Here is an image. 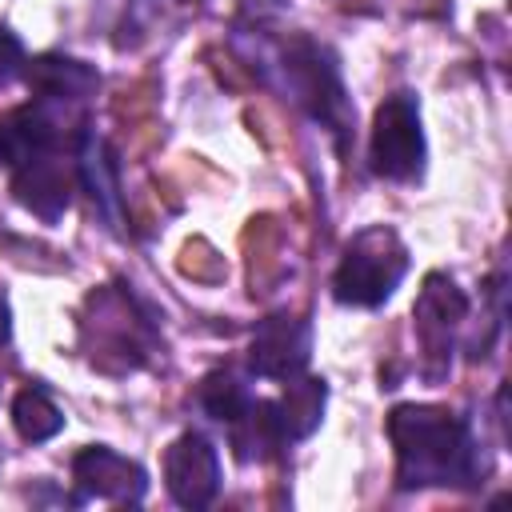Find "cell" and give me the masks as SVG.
Returning a JSON list of instances; mask_svg holds the SVG:
<instances>
[{"label": "cell", "mask_w": 512, "mask_h": 512, "mask_svg": "<svg viewBox=\"0 0 512 512\" xmlns=\"http://www.w3.org/2000/svg\"><path fill=\"white\" fill-rule=\"evenodd\" d=\"M24 80L44 100H80L100 84V76L84 60H68V56H36V60H28Z\"/></svg>", "instance_id": "10"}, {"label": "cell", "mask_w": 512, "mask_h": 512, "mask_svg": "<svg viewBox=\"0 0 512 512\" xmlns=\"http://www.w3.org/2000/svg\"><path fill=\"white\" fill-rule=\"evenodd\" d=\"M12 424H16V432H20L28 444H40V440H52V436L64 428V416H60V408L48 400V392H40V388H20L16 400H12Z\"/></svg>", "instance_id": "14"}, {"label": "cell", "mask_w": 512, "mask_h": 512, "mask_svg": "<svg viewBox=\"0 0 512 512\" xmlns=\"http://www.w3.org/2000/svg\"><path fill=\"white\" fill-rule=\"evenodd\" d=\"M80 176H84V184L92 188V200H100L104 216H108V220H116V184H112V160H108L104 144H100L92 132H84V140H80Z\"/></svg>", "instance_id": "15"}, {"label": "cell", "mask_w": 512, "mask_h": 512, "mask_svg": "<svg viewBox=\"0 0 512 512\" xmlns=\"http://www.w3.org/2000/svg\"><path fill=\"white\" fill-rule=\"evenodd\" d=\"M20 64H24V48H20V40H16L12 32H0V84L12 80V76L20 72Z\"/></svg>", "instance_id": "17"}, {"label": "cell", "mask_w": 512, "mask_h": 512, "mask_svg": "<svg viewBox=\"0 0 512 512\" xmlns=\"http://www.w3.org/2000/svg\"><path fill=\"white\" fill-rule=\"evenodd\" d=\"M164 484L180 508H208L220 492V456L200 432H184L164 452Z\"/></svg>", "instance_id": "5"}, {"label": "cell", "mask_w": 512, "mask_h": 512, "mask_svg": "<svg viewBox=\"0 0 512 512\" xmlns=\"http://www.w3.org/2000/svg\"><path fill=\"white\" fill-rule=\"evenodd\" d=\"M228 428H232V448H236L240 460H264L280 444H288L272 400H248V408Z\"/></svg>", "instance_id": "12"}, {"label": "cell", "mask_w": 512, "mask_h": 512, "mask_svg": "<svg viewBox=\"0 0 512 512\" xmlns=\"http://www.w3.org/2000/svg\"><path fill=\"white\" fill-rule=\"evenodd\" d=\"M72 184H76L72 168H64V160H56L52 152H44V156L20 164L16 176H12L16 200H20L28 212H36L40 220H60V216L68 212V204H72Z\"/></svg>", "instance_id": "8"}, {"label": "cell", "mask_w": 512, "mask_h": 512, "mask_svg": "<svg viewBox=\"0 0 512 512\" xmlns=\"http://www.w3.org/2000/svg\"><path fill=\"white\" fill-rule=\"evenodd\" d=\"M72 480L84 496H100V500H112V504H140L144 492H148V472L136 460H128V456H120L104 444H92V448L76 452Z\"/></svg>", "instance_id": "7"}, {"label": "cell", "mask_w": 512, "mask_h": 512, "mask_svg": "<svg viewBox=\"0 0 512 512\" xmlns=\"http://www.w3.org/2000/svg\"><path fill=\"white\" fill-rule=\"evenodd\" d=\"M284 76H288V88L296 92V100H304L312 108L316 120H324L332 132H348V100H344V84H340V72L332 64V56L320 48V44H292L288 56H284Z\"/></svg>", "instance_id": "4"}, {"label": "cell", "mask_w": 512, "mask_h": 512, "mask_svg": "<svg viewBox=\"0 0 512 512\" xmlns=\"http://www.w3.org/2000/svg\"><path fill=\"white\" fill-rule=\"evenodd\" d=\"M464 316H468V300H464V292H460L448 276L432 272V276L424 280V292H420V304H416V324H420L424 344L432 348V336H436V332L448 336V328L460 324Z\"/></svg>", "instance_id": "13"}, {"label": "cell", "mask_w": 512, "mask_h": 512, "mask_svg": "<svg viewBox=\"0 0 512 512\" xmlns=\"http://www.w3.org/2000/svg\"><path fill=\"white\" fill-rule=\"evenodd\" d=\"M184 4H188V0H184Z\"/></svg>", "instance_id": "19"}, {"label": "cell", "mask_w": 512, "mask_h": 512, "mask_svg": "<svg viewBox=\"0 0 512 512\" xmlns=\"http://www.w3.org/2000/svg\"><path fill=\"white\" fill-rule=\"evenodd\" d=\"M60 128L56 120L44 112V104H24V108H12L8 116H0V160L20 168L44 152H52Z\"/></svg>", "instance_id": "9"}, {"label": "cell", "mask_w": 512, "mask_h": 512, "mask_svg": "<svg viewBox=\"0 0 512 512\" xmlns=\"http://www.w3.org/2000/svg\"><path fill=\"white\" fill-rule=\"evenodd\" d=\"M404 272H408L404 240L392 228L376 224V228H364L360 236H352V244L344 248L340 268L332 276V292L340 304L376 308L396 292Z\"/></svg>", "instance_id": "2"}, {"label": "cell", "mask_w": 512, "mask_h": 512, "mask_svg": "<svg viewBox=\"0 0 512 512\" xmlns=\"http://www.w3.org/2000/svg\"><path fill=\"white\" fill-rule=\"evenodd\" d=\"M324 404H328V384L316 380V376H288V388L284 396L276 400V416H280V428H284V440H304L320 428V416H324Z\"/></svg>", "instance_id": "11"}, {"label": "cell", "mask_w": 512, "mask_h": 512, "mask_svg": "<svg viewBox=\"0 0 512 512\" xmlns=\"http://www.w3.org/2000/svg\"><path fill=\"white\" fill-rule=\"evenodd\" d=\"M400 488H468L480 472L476 440L440 404H396L388 416Z\"/></svg>", "instance_id": "1"}, {"label": "cell", "mask_w": 512, "mask_h": 512, "mask_svg": "<svg viewBox=\"0 0 512 512\" xmlns=\"http://www.w3.org/2000/svg\"><path fill=\"white\" fill-rule=\"evenodd\" d=\"M312 356V328L300 316H268L256 324L252 344H248V364L256 376L268 380H288L296 372H304Z\"/></svg>", "instance_id": "6"}, {"label": "cell", "mask_w": 512, "mask_h": 512, "mask_svg": "<svg viewBox=\"0 0 512 512\" xmlns=\"http://www.w3.org/2000/svg\"><path fill=\"white\" fill-rule=\"evenodd\" d=\"M8 332H12V308H8V300L0 296V344L8 340Z\"/></svg>", "instance_id": "18"}, {"label": "cell", "mask_w": 512, "mask_h": 512, "mask_svg": "<svg viewBox=\"0 0 512 512\" xmlns=\"http://www.w3.org/2000/svg\"><path fill=\"white\" fill-rule=\"evenodd\" d=\"M372 172L384 180H416L424 172V128L412 92H392L372 120Z\"/></svg>", "instance_id": "3"}, {"label": "cell", "mask_w": 512, "mask_h": 512, "mask_svg": "<svg viewBox=\"0 0 512 512\" xmlns=\"http://www.w3.org/2000/svg\"><path fill=\"white\" fill-rule=\"evenodd\" d=\"M248 392H244V384L232 376V372H212V376H204V384H200V404L208 408V416H216L220 424H232L244 408H248Z\"/></svg>", "instance_id": "16"}]
</instances>
